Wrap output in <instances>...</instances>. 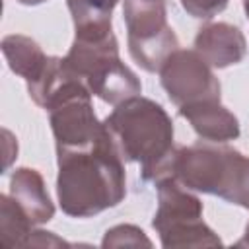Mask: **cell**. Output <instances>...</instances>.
Wrapping results in <instances>:
<instances>
[{"mask_svg":"<svg viewBox=\"0 0 249 249\" xmlns=\"http://www.w3.org/2000/svg\"><path fill=\"white\" fill-rule=\"evenodd\" d=\"M56 196L66 216L91 218L124 200V160L111 142L109 132L89 150L56 154Z\"/></svg>","mask_w":249,"mask_h":249,"instance_id":"6da1fadb","label":"cell"},{"mask_svg":"<svg viewBox=\"0 0 249 249\" xmlns=\"http://www.w3.org/2000/svg\"><path fill=\"white\" fill-rule=\"evenodd\" d=\"M111 142L124 161L140 163V177L158 183L171 177L175 160V130L167 111L154 99L134 95L119 105L103 121Z\"/></svg>","mask_w":249,"mask_h":249,"instance_id":"7a4b0ae2","label":"cell"},{"mask_svg":"<svg viewBox=\"0 0 249 249\" xmlns=\"http://www.w3.org/2000/svg\"><path fill=\"white\" fill-rule=\"evenodd\" d=\"M62 60L91 95L109 105H119L142 91L138 76L119 56L113 25L76 29L72 47Z\"/></svg>","mask_w":249,"mask_h":249,"instance_id":"3957f363","label":"cell"},{"mask_svg":"<svg viewBox=\"0 0 249 249\" xmlns=\"http://www.w3.org/2000/svg\"><path fill=\"white\" fill-rule=\"evenodd\" d=\"M171 177L191 191L214 195L249 210V158L226 142L177 146Z\"/></svg>","mask_w":249,"mask_h":249,"instance_id":"277c9868","label":"cell"},{"mask_svg":"<svg viewBox=\"0 0 249 249\" xmlns=\"http://www.w3.org/2000/svg\"><path fill=\"white\" fill-rule=\"evenodd\" d=\"M158 210L152 226L160 235L161 247H218L222 239L202 220V202L175 177L156 183Z\"/></svg>","mask_w":249,"mask_h":249,"instance_id":"5b68a950","label":"cell"},{"mask_svg":"<svg viewBox=\"0 0 249 249\" xmlns=\"http://www.w3.org/2000/svg\"><path fill=\"white\" fill-rule=\"evenodd\" d=\"M123 19L132 60L146 72H160L179 49V39L167 21L165 0H123Z\"/></svg>","mask_w":249,"mask_h":249,"instance_id":"8992f818","label":"cell"},{"mask_svg":"<svg viewBox=\"0 0 249 249\" xmlns=\"http://www.w3.org/2000/svg\"><path fill=\"white\" fill-rule=\"evenodd\" d=\"M160 82L177 107L200 101H220V80L195 49H177L163 62Z\"/></svg>","mask_w":249,"mask_h":249,"instance_id":"52a82bcc","label":"cell"},{"mask_svg":"<svg viewBox=\"0 0 249 249\" xmlns=\"http://www.w3.org/2000/svg\"><path fill=\"white\" fill-rule=\"evenodd\" d=\"M195 51L212 68H228L245 58L247 39L237 25L212 21L198 29L195 37Z\"/></svg>","mask_w":249,"mask_h":249,"instance_id":"ba28073f","label":"cell"},{"mask_svg":"<svg viewBox=\"0 0 249 249\" xmlns=\"http://www.w3.org/2000/svg\"><path fill=\"white\" fill-rule=\"evenodd\" d=\"M179 115L187 119L193 130L208 142H230L239 138L237 117L224 107L220 101H200L191 105H181Z\"/></svg>","mask_w":249,"mask_h":249,"instance_id":"9c48e42d","label":"cell"},{"mask_svg":"<svg viewBox=\"0 0 249 249\" xmlns=\"http://www.w3.org/2000/svg\"><path fill=\"white\" fill-rule=\"evenodd\" d=\"M10 195L35 226L47 224L54 216V204L49 196L45 179L33 167H18L12 173Z\"/></svg>","mask_w":249,"mask_h":249,"instance_id":"30bf717a","label":"cell"},{"mask_svg":"<svg viewBox=\"0 0 249 249\" xmlns=\"http://www.w3.org/2000/svg\"><path fill=\"white\" fill-rule=\"evenodd\" d=\"M2 53L10 70L21 76L27 88L41 80L49 64V56L43 53L41 45L27 35H6L2 39Z\"/></svg>","mask_w":249,"mask_h":249,"instance_id":"8fae6325","label":"cell"},{"mask_svg":"<svg viewBox=\"0 0 249 249\" xmlns=\"http://www.w3.org/2000/svg\"><path fill=\"white\" fill-rule=\"evenodd\" d=\"M33 226L12 195H0V237L4 247H25Z\"/></svg>","mask_w":249,"mask_h":249,"instance_id":"7c38bea8","label":"cell"},{"mask_svg":"<svg viewBox=\"0 0 249 249\" xmlns=\"http://www.w3.org/2000/svg\"><path fill=\"white\" fill-rule=\"evenodd\" d=\"M119 0H66L74 29H91L113 25L111 14Z\"/></svg>","mask_w":249,"mask_h":249,"instance_id":"4fadbf2b","label":"cell"},{"mask_svg":"<svg viewBox=\"0 0 249 249\" xmlns=\"http://www.w3.org/2000/svg\"><path fill=\"white\" fill-rule=\"evenodd\" d=\"M123 245H130V247H152V241L146 237V233L132 224H119L111 230L105 231L101 247H123Z\"/></svg>","mask_w":249,"mask_h":249,"instance_id":"5bb4252c","label":"cell"},{"mask_svg":"<svg viewBox=\"0 0 249 249\" xmlns=\"http://www.w3.org/2000/svg\"><path fill=\"white\" fill-rule=\"evenodd\" d=\"M230 0H181L183 10L196 19H210L226 10Z\"/></svg>","mask_w":249,"mask_h":249,"instance_id":"9a60e30c","label":"cell"},{"mask_svg":"<svg viewBox=\"0 0 249 249\" xmlns=\"http://www.w3.org/2000/svg\"><path fill=\"white\" fill-rule=\"evenodd\" d=\"M29 245H66V241L60 239V237H56L53 231L33 230L31 235H29V239H27V243H25V247H29Z\"/></svg>","mask_w":249,"mask_h":249,"instance_id":"2e32d148","label":"cell"},{"mask_svg":"<svg viewBox=\"0 0 249 249\" xmlns=\"http://www.w3.org/2000/svg\"><path fill=\"white\" fill-rule=\"evenodd\" d=\"M2 134H4V152H6V158H4V171H8V167H10V163L14 161V158H18V142H16L14 134H12L8 128H4Z\"/></svg>","mask_w":249,"mask_h":249,"instance_id":"e0dca14e","label":"cell"},{"mask_svg":"<svg viewBox=\"0 0 249 249\" xmlns=\"http://www.w3.org/2000/svg\"><path fill=\"white\" fill-rule=\"evenodd\" d=\"M237 245H241V247H249V222H247V226H245V233H243V237L237 241Z\"/></svg>","mask_w":249,"mask_h":249,"instance_id":"ac0fdd59","label":"cell"},{"mask_svg":"<svg viewBox=\"0 0 249 249\" xmlns=\"http://www.w3.org/2000/svg\"><path fill=\"white\" fill-rule=\"evenodd\" d=\"M18 2L23 4V6H39V4H43L47 0H18Z\"/></svg>","mask_w":249,"mask_h":249,"instance_id":"d6986e66","label":"cell"},{"mask_svg":"<svg viewBox=\"0 0 249 249\" xmlns=\"http://www.w3.org/2000/svg\"><path fill=\"white\" fill-rule=\"evenodd\" d=\"M243 2V10H245V16H247V19H249V0H241Z\"/></svg>","mask_w":249,"mask_h":249,"instance_id":"ffe728a7","label":"cell"}]
</instances>
